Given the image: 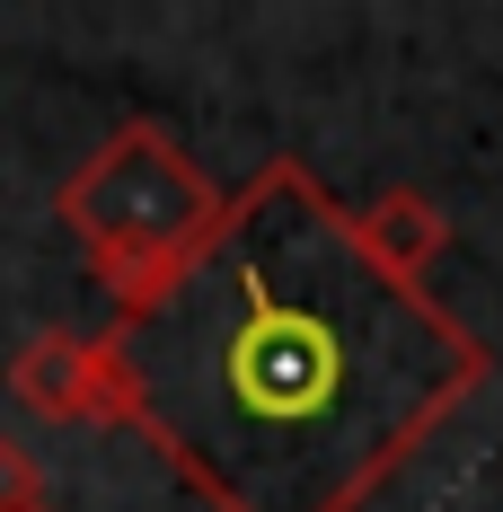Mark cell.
<instances>
[{
  "instance_id": "1",
  "label": "cell",
  "mask_w": 503,
  "mask_h": 512,
  "mask_svg": "<svg viewBox=\"0 0 503 512\" xmlns=\"http://www.w3.org/2000/svg\"><path fill=\"white\" fill-rule=\"evenodd\" d=\"M106 345L124 424L212 512H362L495 371L301 159H265Z\"/></svg>"
},
{
  "instance_id": "2",
  "label": "cell",
  "mask_w": 503,
  "mask_h": 512,
  "mask_svg": "<svg viewBox=\"0 0 503 512\" xmlns=\"http://www.w3.org/2000/svg\"><path fill=\"white\" fill-rule=\"evenodd\" d=\"M53 212L89 248V265H98V283L115 292V309H133L203 248V230L230 212V195L186 159L177 133L124 124V133H106L98 151L62 177Z\"/></svg>"
},
{
  "instance_id": "3",
  "label": "cell",
  "mask_w": 503,
  "mask_h": 512,
  "mask_svg": "<svg viewBox=\"0 0 503 512\" xmlns=\"http://www.w3.org/2000/svg\"><path fill=\"white\" fill-rule=\"evenodd\" d=\"M9 389H18V407L53 415V424H124V380H115V345L106 336L45 327L9 362Z\"/></svg>"
},
{
  "instance_id": "4",
  "label": "cell",
  "mask_w": 503,
  "mask_h": 512,
  "mask_svg": "<svg viewBox=\"0 0 503 512\" xmlns=\"http://www.w3.org/2000/svg\"><path fill=\"white\" fill-rule=\"evenodd\" d=\"M362 230H371V248L389 256V265H406V274H424V265L442 256V239H451V221L424 204V195H380V212H362Z\"/></svg>"
},
{
  "instance_id": "5",
  "label": "cell",
  "mask_w": 503,
  "mask_h": 512,
  "mask_svg": "<svg viewBox=\"0 0 503 512\" xmlns=\"http://www.w3.org/2000/svg\"><path fill=\"white\" fill-rule=\"evenodd\" d=\"M36 504H45V468H36L27 442L0 433V512H36Z\"/></svg>"
},
{
  "instance_id": "6",
  "label": "cell",
  "mask_w": 503,
  "mask_h": 512,
  "mask_svg": "<svg viewBox=\"0 0 503 512\" xmlns=\"http://www.w3.org/2000/svg\"><path fill=\"white\" fill-rule=\"evenodd\" d=\"M36 512H53V504H36Z\"/></svg>"
}]
</instances>
